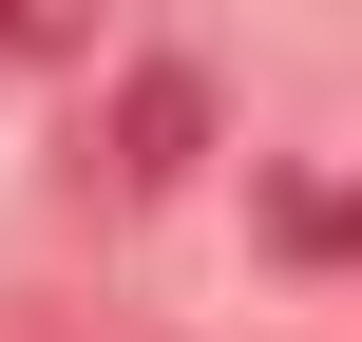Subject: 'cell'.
<instances>
[{
    "mask_svg": "<svg viewBox=\"0 0 362 342\" xmlns=\"http://www.w3.org/2000/svg\"><path fill=\"white\" fill-rule=\"evenodd\" d=\"M115 171H134V190L191 171V76H134V152H115Z\"/></svg>",
    "mask_w": 362,
    "mask_h": 342,
    "instance_id": "1",
    "label": "cell"
},
{
    "mask_svg": "<svg viewBox=\"0 0 362 342\" xmlns=\"http://www.w3.org/2000/svg\"><path fill=\"white\" fill-rule=\"evenodd\" d=\"M286 228H305V248H362V190H305Z\"/></svg>",
    "mask_w": 362,
    "mask_h": 342,
    "instance_id": "2",
    "label": "cell"
}]
</instances>
